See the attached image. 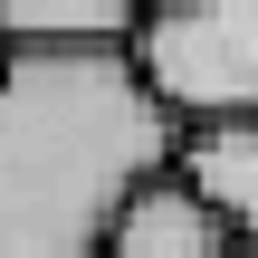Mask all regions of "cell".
Wrapping results in <instances>:
<instances>
[{
  "label": "cell",
  "mask_w": 258,
  "mask_h": 258,
  "mask_svg": "<svg viewBox=\"0 0 258 258\" xmlns=\"http://www.w3.org/2000/svg\"><path fill=\"white\" fill-rule=\"evenodd\" d=\"M182 115L134 48L0 57V258H105L115 211L172 163Z\"/></svg>",
  "instance_id": "obj_1"
},
{
  "label": "cell",
  "mask_w": 258,
  "mask_h": 258,
  "mask_svg": "<svg viewBox=\"0 0 258 258\" xmlns=\"http://www.w3.org/2000/svg\"><path fill=\"white\" fill-rule=\"evenodd\" d=\"M134 67L153 96L201 124V115H258V0H172L134 29Z\"/></svg>",
  "instance_id": "obj_2"
},
{
  "label": "cell",
  "mask_w": 258,
  "mask_h": 258,
  "mask_svg": "<svg viewBox=\"0 0 258 258\" xmlns=\"http://www.w3.org/2000/svg\"><path fill=\"white\" fill-rule=\"evenodd\" d=\"M239 249V230L163 163L124 211H115V239H105V258H230Z\"/></svg>",
  "instance_id": "obj_3"
},
{
  "label": "cell",
  "mask_w": 258,
  "mask_h": 258,
  "mask_svg": "<svg viewBox=\"0 0 258 258\" xmlns=\"http://www.w3.org/2000/svg\"><path fill=\"white\" fill-rule=\"evenodd\" d=\"M172 172H182L239 239H258V115H201V124H182Z\"/></svg>",
  "instance_id": "obj_4"
},
{
  "label": "cell",
  "mask_w": 258,
  "mask_h": 258,
  "mask_svg": "<svg viewBox=\"0 0 258 258\" xmlns=\"http://www.w3.org/2000/svg\"><path fill=\"white\" fill-rule=\"evenodd\" d=\"M144 0H0V48H134Z\"/></svg>",
  "instance_id": "obj_5"
},
{
  "label": "cell",
  "mask_w": 258,
  "mask_h": 258,
  "mask_svg": "<svg viewBox=\"0 0 258 258\" xmlns=\"http://www.w3.org/2000/svg\"><path fill=\"white\" fill-rule=\"evenodd\" d=\"M230 258H258V239H239V249H230Z\"/></svg>",
  "instance_id": "obj_6"
},
{
  "label": "cell",
  "mask_w": 258,
  "mask_h": 258,
  "mask_svg": "<svg viewBox=\"0 0 258 258\" xmlns=\"http://www.w3.org/2000/svg\"><path fill=\"white\" fill-rule=\"evenodd\" d=\"M153 10H172V0H144V19H153Z\"/></svg>",
  "instance_id": "obj_7"
},
{
  "label": "cell",
  "mask_w": 258,
  "mask_h": 258,
  "mask_svg": "<svg viewBox=\"0 0 258 258\" xmlns=\"http://www.w3.org/2000/svg\"><path fill=\"white\" fill-rule=\"evenodd\" d=\"M0 57H10V48H0Z\"/></svg>",
  "instance_id": "obj_8"
}]
</instances>
